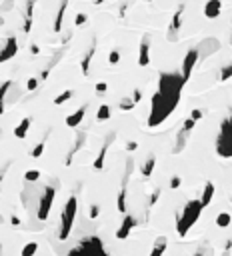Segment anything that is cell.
<instances>
[{
	"mask_svg": "<svg viewBox=\"0 0 232 256\" xmlns=\"http://www.w3.org/2000/svg\"><path fill=\"white\" fill-rule=\"evenodd\" d=\"M96 118H98V120H108V118H110V106H108V104H102V106L98 108Z\"/></svg>",
	"mask_w": 232,
	"mask_h": 256,
	"instance_id": "f546056e",
	"label": "cell"
},
{
	"mask_svg": "<svg viewBox=\"0 0 232 256\" xmlns=\"http://www.w3.org/2000/svg\"><path fill=\"white\" fill-rule=\"evenodd\" d=\"M36 250H38V244H36V242H28V244L22 248V252H20V254H22V256H34V254H36Z\"/></svg>",
	"mask_w": 232,
	"mask_h": 256,
	"instance_id": "f1b7e54d",
	"label": "cell"
},
{
	"mask_svg": "<svg viewBox=\"0 0 232 256\" xmlns=\"http://www.w3.org/2000/svg\"><path fill=\"white\" fill-rule=\"evenodd\" d=\"M30 52H32V54H38V52H40V48H38L36 44H32V46H30Z\"/></svg>",
	"mask_w": 232,
	"mask_h": 256,
	"instance_id": "7dc6e473",
	"label": "cell"
},
{
	"mask_svg": "<svg viewBox=\"0 0 232 256\" xmlns=\"http://www.w3.org/2000/svg\"><path fill=\"white\" fill-rule=\"evenodd\" d=\"M38 82H40V80H38L36 76L28 78V82H26V88H28V90H36V88H38Z\"/></svg>",
	"mask_w": 232,
	"mask_h": 256,
	"instance_id": "f35d334b",
	"label": "cell"
},
{
	"mask_svg": "<svg viewBox=\"0 0 232 256\" xmlns=\"http://www.w3.org/2000/svg\"><path fill=\"white\" fill-rule=\"evenodd\" d=\"M98 214H100V210H98V206H96V204H92V206H90V218H96Z\"/></svg>",
	"mask_w": 232,
	"mask_h": 256,
	"instance_id": "7bdbcfd3",
	"label": "cell"
},
{
	"mask_svg": "<svg viewBox=\"0 0 232 256\" xmlns=\"http://www.w3.org/2000/svg\"><path fill=\"white\" fill-rule=\"evenodd\" d=\"M158 198H160V188H156L152 194H150V198H148V208H152V206L158 202Z\"/></svg>",
	"mask_w": 232,
	"mask_h": 256,
	"instance_id": "e575fe53",
	"label": "cell"
},
{
	"mask_svg": "<svg viewBox=\"0 0 232 256\" xmlns=\"http://www.w3.org/2000/svg\"><path fill=\"white\" fill-rule=\"evenodd\" d=\"M218 48H220V42H218L216 38H204V40H202V42L196 46V50H198V58H200V60H204V58L212 56Z\"/></svg>",
	"mask_w": 232,
	"mask_h": 256,
	"instance_id": "9c48e42d",
	"label": "cell"
},
{
	"mask_svg": "<svg viewBox=\"0 0 232 256\" xmlns=\"http://www.w3.org/2000/svg\"><path fill=\"white\" fill-rule=\"evenodd\" d=\"M136 226V218L132 216V214H126V218H124V222L120 224V228L116 230V238L118 240H124L128 234H130V230Z\"/></svg>",
	"mask_w": 232,
	"mask_h": 256,
	"instance_id": "7c38bea8",
	"label": "cell"
},
{
	"mask_svg": "<svg viewBox=\"0 0 232 256\" xmlns=\"http://www.w3.org/2000/svg\"><path fill=\"white\" fill-rule=\"evenodd\" d=\"M84 114H86V104H84V106H80V108H78L74 114H70V116L66 118V126H70V128H76V126L82 122Z\"/></svg>",
	"mask_w": 232,
	"mask_h": 256,
	"instance_id": "ac0fdd59",
	"label": "cell"
},
{
	"mask_svg": "<svg viewBox=\"0 0 232 256\" xmlns=\"http://www.w3.org/2000/svg\"><path fill=\"white\" fill-rule=\"evenodd\" d=\"M198 50L196 48H190L188 52H186V56H184V60H182V70H180V74H182V78H184V82H188V78H190V74H192V70H194V66L198 64Z\"/></svg>",
	"mask_w": 232,
	"mask_h": 256,
	"instance_id": "ba28073f",
	"label": "cell"
},
{
	"mask_svg": "<svg viewBox=\"0 0 232 256\" xmlns=\"http://www.w3.org/2000/svg\"><path fill=\"white\" fill-rule=\"evenodd\" d=\"M116 138V134L114 132H110L108 134V138H106V142L102 144V148H100V152H98V156H96V160H94V168L96 170H100L102 166H104V158H106V152H108V148H110V144H112V140Z\"/></svg>",
	"mask_w": 232,
	"mask_h": 256,
	"instance_id": "5bb4252c",
	"label": "cell"
},
{
	"mask_svg": "<svg viewBox=\"0 0 232 256\" xmlns=\"http://www.w3.org/2000/svg\"><path fill=\"white\" fill-rule=\"evenodd\" d=\"M134 104H136V102H134L132 98H122V100H120V110H132Z\"/></svg>",
	"mask_w": 232,
	"mask_h": 256,
	"instance_id": "836d02e7",
	"label": "cell"
},
{
	"mask_svg": "<svg viewBox=\"0 0 232 256\" xmlns=\"http://www.w3.org/2000/svg\"><path fill=\"white\" fill-rule=\"evenodd\" d=\"M132 100H134V102H140V100H142V92H140V90H134Z\"/></svg>",
	"mask_w": 232,
	"mask_h": 256,
	"instance_id": "ee69618b",
	"label": "cell"
},
{
	"mask_svg": "<svg viewBox=\"0 0 232 256\" xmlns=\"http://www.w3.org/2000/svg\"><path fill=\"white\" fill-rule=\"evenodd\" d=\"M54 196H56V184H48L44 186L42 194H40V200H38V208H36V216L38 220H46L48 214H50V208H52V202H54Z\"/></svg>",
	"mask_w": 232,
	"mask_h": 256,
	"instance_id": "5b68a950",
	"label": "cell"
},
{
	"mask_svg": "<svg viewBox=\"0 0 232 256\" xmlns=\"http://www.w3.org/2000/svg\"><path fill=\"white\" fill-rule=\"evenodd\" d=\"M194 124H196V120H192V118L184 120L182 128H180V130H178V134H176V142H174L172 154H180V152L186 148V142H188V136H190V132H192Z\"/></svg>",
	"mask_w": 232,
	"mask_h": 256,
	"instance_id": "8992f818",
	"label": "cell"
},
{
	"mask_svg": "<svg viewBox=\"0 0 232 256\" xmlns=\"http://www.w3.org/2000/svg\"><path fill=\"white\" fill-rule=\"evenodd\" d=\"M66 6H68V0H62V2H60V10H58L56 20H54V32H60V28H62V20H64Z\"/></svg>",
	"mask_w": 232,
	"mask_h": 256,
	"instance_id": "cb8c5ba5",
	"label": "cell"
},
{
	"mask_svg": "<svg viewBox=\"0 0 232 256\" xmlns=\"http://www.w3.org/2000/svg\"><path fill=\"white\" fill-rule=\"evenodd\" d=\"M18 52V42H16V36H10L4 40V46L0 48V62H6L10 58H14Z\"/></svg>",
	"mask_w": 232,
	"mask_h": 256,
	"instance_id": "30bf717a",
	"label": "cell"
},
{
	"mask_svg": "<svg viewBox=\"0 0 232 256\" xmlns=\"http://www.w3.org/2000/svg\"><path fill=\"white\" fill-rule=\"evenodd\" d=\"M180 176H172V180H170V188H178L180 186Z\"/></svg>",
	"mask_w": 232,
	"mask_h": 256,
	"instance_id": "b9f144b4",
	"label": "cell"
},
{
	"mask_svg": "<svg viewBox=\"0 0 232 256\" xmlns=\"http://www.w3.org/2000/svg\"><path fill=\"white\" fill-rule=\"evenodd\" d=\"M194 256H204V248H202V246H200V248H198V250L194 252Z\"/></svg>",
	"mask_w": 232,
	"mask_h": 256,
	"instance_id": "681fc988",
	"label": "cell"
},
{
	"mask_svg": "<svg viewBox=\"0 0 232 256\" xmlns=\"http://www.w3.org/2000/svg\"><path fill=\"white\" fill-rule=\"evenodd\" d=\"M10 222L14 224V226H20V218H18V216H14V214L10 216Z\"/></svg>",
	"mask_w": 232,
	"mask_h": 256,
	"instance_id": "f6af8a7d",
	"label": "cell"
},
{
	"mask_svg": "<svg viewBox=\"0 0 232 256\" xmlns=\"http://www.w3.org/2000/svg\"><path fill=\"white\" fill-rule=\"evenodd\" d=\"M216 152L222 158H232V114L222 122L216 138Z\"/></svg>",
	"mask_w": 232,
	"mask_h": 256,
	"instance_id": "277c9868",
	"label": "cell"
},
{
	"mask_svg": "<svg viewBox=\"0 0 232 256\" xmlns=\"http://www.w3.org/2000/svg\"><path fill=\"white\" fill-rule=\"evenodd\" d=\"M108 62H110V64H118V62H120V52H118V50H112V52L108 54Z\"/></svg>",
	"mask_w": 232,
	"mask_h": 256,
	"instance_id": "d590c367",
	"label": "cell"
},
{
	"mask_svg": "<svg viewBox=\"0 0 232 256\" xmlns=\"http://www.w3.org/2000/svg\"><path fill=\"white\" fill-rule=\"evenodd\" d=\"M230 222H232V216H230L228 212H220V214L216 216V226H218V228L230 226Z\"/></svg>",
	"mask_w": 232,
	"mask_h": 256,
	"instance_id": "4316f807",
	"label": "cell"
},
{
	"mask_svg": "<svg viewBox=\"0 0 232 256\" xmlns=\"http://www.w3.org/2000/svg\"><path fill=\"white\" fill-rule=\"evenodd\" d=\"M100 2H104V0H96V4H100Z\"/></svg>",
	"mask_w": 232,
	"mask_h": 256,
	"instance_id": "db71d44e",
	"label": "cell"
},
{
	"mask_svg": "<svg viewBox=\"0 0 232 256\" xmlns=\"http://www.w3.org/2000/svg\"><path fill=\"white\" fill-rule=\"evenodd\" d=\"M134 172V160H126V166H124V174H122V182H120V190H126L130 176Z\"/></svg>",
	"mask_w": 232,
	"mask_h": 256,
	"instance_id": "44dd1931",
	"label": "cell"
},
{
	"mask_svg": "<svg viewBox=\"0 0 232 256\" xmlns=\"http://www.w3.org/2000/svg\"><path fill=\"white\" fill-rule=\"evenodd\" d=\"M86 20H88V14H84V12H78L76 18H74V26H82Z\"/></svg>",
	"mask_w": 232,
	"mask_h": 256,
	"instance_id": "8d00e7d4",
	"label": "cell"
},
{
	"mask_svg": "<svg viewBox=\"0 0 232 256\" xmlns=\"http://www.w3.org/2000/svg\"><path fill=\"white\" fill-rule=\"evenodd\" d=\"M84 142H86V132H78L76 134V142L72 144V148L68 150V154H66V166H70L72 164V156L84 146Z\"/></svg>",
	"mask_w": 232,
	"mask_h": 256,
	"instance_id": "2e32d148",
	"label": "cell"
},
{
	"mask_svg": "<svg viewBox=\"0 0 232 256\" xmlns=\"http://www.w3.org/2000/svg\"><path fill=\"white\" fill-rule=\"evenodd\" d=\"M0 224H4V216L2 214H0Z\"/></svg>",
	"mask_w": 232,
	"mask_h": 256,
	"instance_id": "f907efd6",
	"label": "cell"
},
{
	"mask_svg": "<svg viewBox=\"0 0 232 256\" xmlns=\"http://www.w3.org/2000/svg\"><path fill=\"white\" fill-rule=\"evenodd\" d=\"M30 124H32V118H28V116H26V118H22V120H20V124L14 128V136H16V138H20V140H22V138H26L28 130H30Z\"/></svg>",
	"mask_w": 232,
	"mask_h": 256,
	"instance_id": "e0dca14e",
	"label": "cell"
},
{
	"mask_svg": "<svg viewBox=\"0 0 232 256\" xmlns=\"http://www.w3.org/2000/svg\"><path fill=\"white\" fill-rule=\"evenodd\" d=\"M106 90H108V84H106V82H98V84H96V92H98V94H104Z\"/></svg>",
	"mask_w": 232,
	"mask_h": 256,
	"instance_id": "60d3db41",
	"label": "cell"
},
{
	"mask_svg": "<svg viewBox=\"0 0 232 256\" xmlns=\"http://www.w3.org/2000/svg\"><path fill=\"white\" fill-rule=\"evenodd\" d=\"M10 86H12V80H6L0 86V114H4V110H6V94H8Z\"/></svg>",
	"mask_w": 232,
	"mask_h": 256,
	"instance_id": "603a6c76",
	"label": "cell"
},
{
	"mask_svg": "<svg viewBox=\"0 0 232 256\" xmlns=\"http://www.w3.org/2000/svg\"><path fill=\"white\" fill-rule=\"evenodd\" d=\"M204 256H214V250L212 248H204Z\"/></svg>",
	"mask_w": 232,
	"mask_h": 256,
	"instance_id": "c3c4849f",
	"label": "cell"
},
{
	"mask_svg": "<svg viewBox=\"0 0 232 256\" xmlns=\"http://www.w3.org/2000/svg\"><path fill=\"white\" fill-rule=\"evenodd\" d=\"M202 116H204V112H202L200 108H194V110H192V114H190V118H192V120H196V122H198Z\"/></svg>",
	"mask_w": 232,
	"mask_h": 256,
	"instance_id": "ab89813d",
	"label": "cell"
},
{
	"mask_svg": "<svg viewBox=\"0 0 232 256\" xmlns=\"http://www.w3.org/2000/svg\"><path fill=\"white\" fill-rule=\"evenodd\" d=\"M20 200H22V206H24V208H28V210H36V208H38L40 194L36 192V188L30 186V182H28V186L22 190V194H20Z\"/></svg>",
	"mask_w": 232,
	"mask_h": 256,
	"instance_id": "52a82bcc",
	"label": "cell"
},
{
	"mask_svg": "<svg viewBox=\"0 0 232 256\" xmlns=\"http://www.w3.org/2000/svg\"><path fill=\"white\" fill-rule=\"evenodd\" d=\"M202 12H204L206 18H218L222 12V0H208Z\"/></svg>",
	"mask_w": 232,
	"mask_h": 256,
	"instance_id": "9a60e30c",
	"label": "cell"
},
{
	"mask_svg": "<svg viewBox=\"0 0 232 256\" xmlns=\"http://www.w3.org/2000/svg\"><path fill=\"white\" fill-rule=\"evenodd\" d=\"M72 96H74V90H64L62 94H58L56 98H54V104H56V106H58V104H64L66 100L72 98Z\"/></svg>",
	"mask_w": 232,
	"mask_h": 256,
	"instance_id": "83f0119b",
	"label": "cell"
},
{
	"mask_svg": "<svg viewBox=\"0 0 232 256\" xmlns=\"http://www.w3.org/2000/svg\"><path fill=\"white\" fill-rule=\"evenodd\" d=\"M76 208H78V200L76 196H70L64 204L62 216H60V230H58V240H68L72 226H74V218H76Z\"/></svg>",
	"mask_w": 232,
	"mask_h": 256,
	"instance_id": "3957f363",
	"label": "cell"
},
{
	"mask_svg": "<svg viewBox=\"0 0 232 256\" xmlns=\"http://www.w3.org/2000/svg\"><path fill=\"white\" fill-rule=\"evenodd\" d=\"M38 178H40V170H28V172L24 174V180L30 182V184H34Z\"/></svg>",
	"mask_w": 232,
	"mask_h": 256,
	"instance_id": "4dcf8cb0",
	"label": "cell"
},
{
	"mask_svg": "<svg viewBox=\"0 0 232 256\" xmlns=\"http://www.w3.org/2000/svg\"><path fill=\"white\" fill-rule=\"evenodd\" d=\"M94 48H96V46L92 44L90 50L86 52L84 58H82V74H84V76H88V68H90V60H92V56H94Z\"/></svg>",
	"mask_w": 232,
	"mask_h": 256,
	"instance_id": "484cf974",
	"label": "cell"
},
{
	"mask_svg": "<svg viewBox=\"0 0 232 256\" xmlns=\"http://www.w3.org/2000/svg\"><path fill=\"white\" fill-rule=\"evenodd\" d=\"M184 86V78L182 74H160L158 80V90L152 96V108H150V116H148V126H160L170 112H174V108L178 106L180 100V92Z\"/></svg>",
	"mask_w": 232,
	"mask_h": 256,
	"instance_id": "6da1fadb",
	"label": "cell"
},
{
	"mask_svg": "<svg viewBox=\"0 0 232 256\" xmlns=\"http://www.w3.org/2000/svg\"><path fill=\"white\" fill-rule=\"evenodd\" d=\"M202 202L200 200H190V202H186V206L178 212V216H176V232H178V236H186V232L194 226V222L200 218V214H202Z\"/></svg>",
	"mask_w": 232,
	"mask_h": 256,
	"instance_id": "7a4b0ae2",
	"label": "cell"
},
{
	"mask_svg": "<svg viewBox=\"0 0 232 256\" xmlns=\"http://www.w3.org/2000/svg\"><path fill=\"white\" fill-rule=\"evenodd\" d=\"M166 246H168L166 238H164V236H158V238L154 240V246H152V250H150V256H162V254L166 252Z\"/></svg>",
	"mask_w": 232,
	"mask_h": 256,
	"instance_id": "7402d4cb",
	"label": "cell"
},
{
	"mask_svg": "<svg viewBox=\"0 0 232 256\" xmlns=\"http://www.w3.org/2000/svg\"><path fill=\"white\" fill-rule=\"evenodd\" d=\"M228 78H232V64H228V66H224V68L220 70V80L226 82Z\"/></svg>",
	"mask_w": 232,
	"mask_h": 256,
	"instance_id": "d6a6232c",
	"label": "cell"
},
{
	"mask_svg": "<svg viewBox=\"0 0 232 256\" xmlns=\"http://www.w3.org/2000/svg\"><path fill=\"white\" fill-rule=\"evenodd\" d=\"M0 24H4V18H2V16H0Z\"/></svg>",
	"mask_w": 232,
	"mask_h": 256,
	"instance_id": "f5cc1de1",
	"label": "cell"
},
{
	"mask_svg": "<svg viewBox=\"0 0 232 256\" xmlns=\"http://www.w3.org/2000/svg\"><path fill=\"white\" fill-rule=\"evenodd\" d=\"M154 166H156V156H154V154H150L146 160H144V164H142V168H140V174L148 178V176L152 174Z\"/></svg>",
	"mask_w": 232,
	"mask_h": 256,
	"instance_id": "ffe728a7",
	"label": "cell"
},
{
	"mask_svg": "<svg viewBox=\"0 0 232 256\" xmlns=\"http://www.w3.org/2000/svg\"><path fill=\"white\" fill-rule=\"evenodd\" d=\"M10 160H8V162L2 166V168H0V190H2V180H4V176H6V172H8V168H10Z\"/></svg>",
	"mask_w": 232,
	"mask_h": 256,
	"instance_id": "74e56055",
	"label": "cell"
},
{
	"mask_svg": "<svg viewBox=\"0 0 232 256\" xmlns=\"http://www.w3.org/2000/svg\"><path fill=\"white\" fill-rule=\"evenodd\" d=\"M32 16H34V0H28V4H26V18H24V32H26V34L32 28Z\"/></svg>",
	"mask_w": 232,
	"mask_h": 256,
	"instance_id": "d6986e66",
	"label": "cell"
},
{
	"mask_svg": "<svg viewBox=\"0 0 232 256\" xmlns=\"http://www.w3.org/2000/svg\"><path fill=\"white\" fill-rule=\"evenodd\" d=\"M212 196H214V184H212V182H206V184H204V192H202V198H200L202 206H208L210 200H212Z\"/></svg>",
	"mask_w": 232,
	"mask_h": 256,
	"instance_id": "d4e9b609",
	"label": "cell"
},
{
	"mask_svg": "<svg viewBox=\"0 0 232 256\" xmlns=\"http://www.w3.org/2000/svg\"><path fill=\"white\" fill-rule=\"evenodd\" d=\"M44 146H46V140H42V142H38L34 148H32V152H30V156L32 158H40L42 156V152H44Z\"/></svg>",
	"mask_w": 232,
	"mask_h": 256,
	"instance_id": "1f68e13d",
	"label": "cell"
},
{
	"mask_svg": "<svg viewBox=\"0 0 232 256\" xmlns=\"http://www.w3.org/2000/svg\"><path fill=\"white\" fill-rule=\"evenodd\" d=\"M2 248H4V246H2V242H0V254H2Z\"/></svg>",
	"mask_w": 232,
	"mask_h": 256,
	"instance_id": "816d5d0a",
	"label": "cell"
},
{
	"mask_svg": "<svg viewBox=\"0 0 232 256\" xmlns=\"http://www.w3.org/2000/svg\"><path fill=\"white\" fill-rule=\"evenodd\" d=\"M182 16H184V6L180 4L176 14L172 16V22H170V28H168V40H172V42L176 40V34H178V30L182 26Z\"/></svg>",
	"mask_w": 232,
	"mask_h": 256,
	"instance_id": "8fae6325",
	"label": "cell"
},
{
	"mask_svg": "<svg viewBox=\"0 0 232 256\" xmlns=\"http://www.w3.org/2000/svg\"><path fill=\"white\" fill-rule=\"evenodd\" d=\"M0 136H2V130H0Z\"/></svg>",
	"mask_w": 232,
	"mask_h": 256,
	"instance_id": "11a10c76",
	"label": "cell"
},
{
	"mask_svg": "<svg viewBox=\"0 0 232 256\" xmlns=\"http://www.w3.org/2000/svg\"><path fill=\"white\" fill-rule=\"evenodd\" d=\"M148 62H150V42L148 36H144L138 48V64L140 66H148Z\"/></svg>",
	"mask_w": 232,
	"mask_h": 256,
	"instance_id": "4fadbf2b",
	"label": "cell"
},
{
	"mask_svg": "<svg viewBox=\"0 0 232 256\" xmlns=\"http://www.w3.org/2000/svg\"><path fill=\"white\" fill-rule=\"evenodd\" d=\"M126 148H128V150H130V152H132V150H136V148H138V144H136V142H134V140H130V142H128V146H126Z\"/></svg>",
	"mask_w": 232,
	"mask_h": 256,
	"instance_id": "bcb514c9",
	"label": "cell"
}]
</instances>
